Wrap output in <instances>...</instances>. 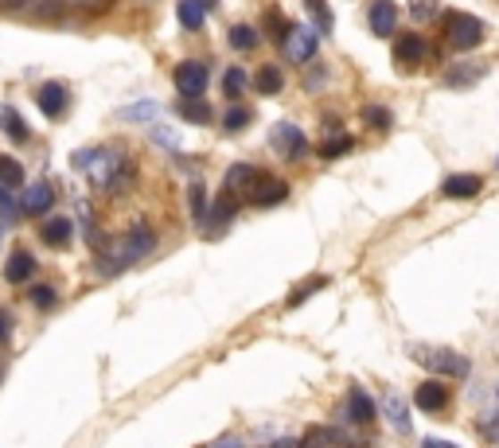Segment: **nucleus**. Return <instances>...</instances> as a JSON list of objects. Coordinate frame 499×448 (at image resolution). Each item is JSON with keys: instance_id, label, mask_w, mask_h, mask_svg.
Returning a JSON list of instances; mask_svg holds the SVG:
<instances>
[{"instance_id": "nucleus-1", "label": "nucleus", "mask_w": 499, "mask_h": 448, "mask_svg": "<svg viewBox=\"0 0 499 448\" xmlns=\"http://www.w3.org/2000/svg\"><path fill=\"white\" fill-rule=\"evenodd\" d=\"M74 168H82L105 191H125L133 179V164L118 148H87V153H74Z\"/></svg>"}, {"instance_id": "nucleus-2", "label": "nucleus", "mask_w": 499, "mask_h": 448, "mask_svg": "<svg viewBox=\"0 0 499 448\" xmlns=\"http://www.w3.org/2000/svg\"><path fill=\"white\" fill-rule=\"evenodd\" d=\"M153 246H156V234L148 230L145 222H137V227H129V230H125L121 238L110 246V258L102 261V273L113 277L118 270H125V265H133V261H141L145 253H153Z\"/></svg>"}, {"instance_id": "nucleus-3", "label": "nucleus", "mask_w": 499, "mask_h": 448, "mask_svg": "<svg viewBox=\"0 0 499 448\" xmlns=\"http://www.w3.org/2000/svg\"><path fill=\"white\" fill-rule=\"evenodd\" d=\"M445 36L456 51H476L484 39V24L472 12H449L445 16Z\"/></svg>"}, {"instance_id": "nucleus-4", "label": "nucleus", "mask_w": 499, "mask_h": 448, "mask_svg": "<svg viewBox=\"0 0 499 448\" xmlns=\"http://www.w3.org/2000/svg\"><path fill=\"white\" fill-rule=\"evenodd\" d=\"M413 355L426 362L429 370H437V375H453V378H464V375H469V359L456 355V351H445V347H418Z\"/></svg>"}, {"instance_id": "nucleus-5", "label": "nucleus", "mask_w": 499, "mask_h": 448, "mask_svg": "<svg viewBox=\"0 0 499 448\" xmlns=\"http://www.w3.org/2000/svg\"><path fill=\"white\" fill-rule=\"evenodd\" d=\"M270 145L278 148V153L285 160H301V156H309V137H304L301 129H296L293 121H278L270 129Z\"/></svg>"}, {"instance_id": "nucleus-6", "label": "nucleus", "mask_w": 499, "mask_h": 448, "mask_svg": "<svg viewBox=\"0 0 499 448\" xmlns=\"http://www.w3.org/2000/svg\"><path fill=\"white\" fill-rule=\"evenodd\" d=\"M172 82H176L179 98H204V90H207V67L199 59H184L172 71Z\"/></svg>"}, {"instance_id": "nucleus-7", "label": "nucleus", "mask_w": 499, "mask_h": 448, "mask_svg": "<svg viewBox=\"0 0 499 448\" xmlns=\"http://www.w3.org/2000/svg\"><path fill=\"white\" fill-rule=\"evenodd\" d=\"M285 55H289L293 62H309L316 55V36L304 24H293L289 31H285Z\"/></svg>"}, {"instance_id": "nucleus-8", "label": "nucleus", "mask_w": 499, "mask_h": 448, "mask_svg": "<svg viewBox=\"0 0 499 448\" xmlns=\"http://www.w3.org/2000/svg\"><path fill=\"white\" fill-rule=\"evenodd\" d=\"M285 195H289V187H285L278 176H258L254 187L246 191V199L254 207H273V203H285Z\"/></svg>"}, {"instance_id": "nucleus-9", "label": "nucleus", "mask_w": 499, "mask_h": 448, "mask_svg": "<svg viewBox=\"0 0 499 448\" xmlns=\"http://www.w3.org/2000/svg\"><path fill=\"white\" fill-rule=\"evenodd\" d=\"M426 51H429V44H426V36H418V31H406V36H398V44H395V55L406 71L418 67V62L426 59Z\"/></svg>"}, {"instance_id": "nucleus-10", "label": "nucleus", "mask_w": 499, "mask_h": 448, "mask_svg": "<svg viewBox=\"0 0 499 448\" xmlns=\"http://www.w3.org/2000/svg\"><path fill=\"white\" fill-rule=\"evenodd\" d=\"M36 102H39V110H44L47 117H59V113H67V105H71V94L62 82H44L36 94Z\"/></svg>"}, {"instance_id": "nucleus-11", "label": "nucleus", "mask_w": 499, "mask_h": 448, "mask_svg": "<svg viewBox=\"0 0 499 448\" xmlns=\"http://www.w3.org/2000/svg\"><path fill=\"white\" fill-rule=\"evenodd\" d=\"M445 402H449V390H445V382H421L418 394H413V405H418L421 413H441Z\"/></svg>"}, {"instance_id": "nucleus-12", "label": "nucleus", "mask_w": 499, "mask_h": 448, "mask_svg": "<svg viewBox=\"0 0 499 448\" xmlns=\"http://www.w3.org/2000/svg\"><path fill=\"white\" fill-rule=\"evenodd\" d=\"M367 20H370V31L387 39L390 31H395V24H398V8L390 4V0H375V4H370V12H367Z\"/></svg>"}, {"instance_id": "nucleus-13", "label": "nucleus", "mask_w": 499, "mask_h": 448, "mask_svg": "<svg viewBox=\"0 0 499 448\" xmlns=\"http://www.w3.org/2000/svg\"><path fill=\"white\" fill-rule=\"evenodd\" d=\"M51 203H55V187L44 179V184H36V187L24 191V215H47Z\"/></svg>"}, {"instance_id": "nucleus-14", "label": "nucleus", "mask_w": 499, "mask_h": 448, "mask_svg": "<svg viewBox=\"0 0 499 448\" xmlns=\"http://www.w3.org/2000/svg\"><path fill=\"white\" fill-rule=\"evenodd\" d=\"M441 191L449 199H472L476 191H480V176H469V172H456V176H449L441 184Z\"/></svg>"}, {"instance_id": "nucleus-15", "label": "nucleus", "mask_w": 499, "mask_h": 448, "mask_svg": "<svg viewBox=\"0 0 499 448\" xmlns=\"http://www.w3.org/2000/svg\"><path fill=\"white\" fill-rule=\"evenodd\" d=\"M31 273H36V258H31L28 250H16L12 258L4 261V277H8V281H12V285H24Z\"/></svg>"}, {"instance_id": "nucleus-16", "label": "nucleus", "mask_w": 499, "mask_h": 448, "mask_svg": "<svg viewBox=\"0 0 499 448\" xmlns=\"http://www.w3.org/2000/svg\"><path fill=\"white\" fill-rule=\"evenodd\" d=\"M0 133H4L8 141H28L31 137L24 117H20V110H12V105H0Z\"/></svg>"}, {"instance_id": "nucleus-17", "label": "nucleus", "mask_w": 499, "mask_h": 448, "mask_svg": "<svg viewBox=\"0 0 499 448\" xmlns=\"http://www.w3.org/2000/svg\"><path fill=\"white\" fill-rule=\"evenodd\" d=\"M347 418L359 421V425L375 421V402H370L367 390H352V394H347Z\"/></svg>"}, {"instance_id": "nucleus-18", "label": "nucleus", "mask_w": 499, "mask_h": 448, "mask_svg": "<svg viewBox=\"0 0 499 448\" xmlns=\"http://www.w3.org/2000/svg\"><path fill=\"white\" fill-rule=\"evenodd\" d=\"M258 176H262V172H258L254 164H235V168H227V191H235V195H246Z\"/></svg>"}, {"instance_id": "nucleus-19", "label": "nucleus", "mask_w": 499, "mask_h": 448, "mask_svg": "<svg viewBox=\"0 0 499 448\" xmlns=\"http://www.w3.org/2000/svg\"><path fill=\"white\" fill-rule=\"evenodd\" d=\"M281 87H285V79H281L278 67H262L258 74H254V90L265 94V98H278Z\"/></svg>"}, {"instance_id": "nucleus-20", "label": "nucleus", "mask_w": 499, "mask_h": 448, "mask_svg": "<svg viewBox=\"0 0 499 448\" xmlns=\"http://www.w3.org/2000/svg\"><path fill=\"white\" fill-rule=\"evenodd\" d=\"M176 16H179V24H184L187 31H199V28H204L207 8L199 4V0H179V4H176Z\"/></svg>"}, {"instance_id": "nucleus-21", "label": "nucleus", "mask_w": 499, "mask_h": 448, "mask_svg": "<svg viewBox=\"0 0 499 448\" xmlns=\"http://www.w3.org/2000/svg\"><path fill=\"white\" fill-rule=\"evenodd\" d=\"M179 117L191 125H207L211 121V105L207 98H179Z\"/></svg>"}, {"instance_id": "nucleus-22", "label": "nucleus", "mask_w": 499, "mask_h": 448, "mask_svg": "<svg viewBox=\"0 0 499 448\" xmlns=\"http://www.w3.org/2000/svg\"><path fill=\"white\" fill-rule=\"evenodd\" d=\"M382 413H387V421H395L398 433H410V413H406V402H402L398 394H387V402H382Z\"/></svg>"}, {"instance_id": "nucleus-23", "label": "nucleus", "mask_w": 499, "mask_h": 448, "mask_svg": "<svg viewBox=\"0 0 499 448\" xmlns=\"http://www.w3.org/2000/svg\"><path fill=\"white\" fill-rule=\"evenodd\" d=\"M0 187H24V164L12 156H0Z\"/></svg>"}, {"instance_id": "nucleus-24", "label": "nucleus", "mask_w": 499, "mask_h": 448, "mask_svg": "<svg viewBox=\"0 0 499 448\" xmlns=\"http://www.w3.org/2000/svg\"><path fill=\"white\" fill-rule=\"evenodd\" d=\"M211 211H215V215H207V219H204V227H222V222H227V219L238 211V199H235V191H227V195H222V199H219Z\"/></svg>"}, {"instance_id": "nucleus-25", "label": "nucleus", "mask_w": 499, "mask_h": 448, "mask_svg": "<svg viewBox=\"0 0 499 448\" xmlns=\"http://www.w3.org/2000/svg\"><path fill=\"white\" fill-rule=\"evenodd\" d=\"M484 74V67H453L449 74H445V87H453V90H469L476 79Z\"/></svg>"}, {"instance_id": "nucleus-26", "label": "nucleus", "mask_w": 499, "mask_h": 448, "mask_svg": "<svg viewBox=\"0 0 499 448\" xmlns=\"http://www.w3.org/2000/svg\"><path fill=\"white\" fill-rule=\"evenodd\" d=\"M301 448H347V444H344V436H339L336 429H312L301 441Z\"/></svg>"}, {"instance_id": "nucleus-27", "label": "nucleus", "mask_w": 499, "mask_h": 448, "mask_svg": "<svg viewBox=\"0 0 499 448\" xmlns=\"http://www.w3.org/2000/svg\"><path fill=\"white\" fill-rule=\"evenodd\" d=\"M67 238H71V222L59 219V215H51L44 222V242H51V246H67Z\"/></svg>"}, {"instance_id": "nucleus-28", "label": "nucleus", "mask_w": 499, "mask_h": 448, "mask_svg": "<svg viewBox=\"0 0 499 448\" xmlns=\"http://www.w3.org/2000/svg\"><path fill=\"white\" fill-rule=\"evenodd\" d=\"M352 137L347 133H332V137H324V145H320V156L324 160H336V156H344V153H352Z\"/></svg>"}, {"instance_id": "nucleus-29", "label": "nucleus", "mask_w": 499, "mask_h": 448, "mask_svg": "<svg viewBox=\"0 0 499 448\" xmlns=\"http://www.w3.org/2000/svg\"><path fill=\"white\" fill-rule=\"evenodd\" d=\"M250 121H254V113L246 110V105H230L227 117H222V129H227V133H242Z\"/></svg>"}, {"instance_id": "nucleus-30", "label": "nucleus", "mask_w": 499, "mask_h": 448, "mask_svg": "<svg viewBox=\"0 0 499 448\" xmlns=\"http://www.w3.org/2000/svg\"><path fill=\"white\" fill-rule=\"evenodd\" d=\"M187 203H191V219L204 227V219H207V191H204V184H191L187 187Z\"/></svg>"}, {"instance_id": "nucleus-31", "label": "nucleus", "mask_w": 499, "mask_h": 448, "mask_svg": "<svg viewBox=\"0 0 499 448\" xmlns=\"http://www.w3.org/2000/svg\"><path fill=\"white\" fill-rule=\"evenodd\" d=\"M156 113H161V105H156V102H141V105H125L118 117H121V121H153Z\"/></svg>"}, {"instance_id": "nucleus-32", "label": "nucleus", "mask_w": 499, "mask_h": 448, "mask_svg": "<svg viewBox=\"0 0 499 448\" xmlns=\"http://www.w3.org/2000/svg\"><path fill=\"white\" fill-rule=\"evenodd\" d=\"M230 47H238V51H254V47H258V31L246 28V24H235V28H230Z\"/></svg>"}, {"instance_id": "nucleus-33", "label": "nucleus", "mask_w": 499, "mask_h": 448, "mask_svg": "<svg viewBox=\"0 0 499 448\" xmlns=\"http://www.w3.org/2000/svg\"><path fill=\"white\" fill-rule=\"evenodd\" d=\"M363 117H367V125H370V129H378V133H387L390 125H395V113H390V110H382V105H367Z\"/></svg>"}, {"instance_id": "nucleus-34", "label": "nucleus", "mask_w": 499, "mask_h": 448, "mask_svg": "<svg viewBox=\"0 0 499 448\" xmlns=\"http://www.w3.org/2000/svg\"><path fill=\"white\" fill-rule=\"evenodd\" d=\"M222 90H227V98H238V94L246 90V71H242V67H230L227 74H222Z\"/></svg>"}, {"instance_id": "nucleus-35", "label": "nucleus", "mask_w": 499, "mask_h": 448, "mask_svg": "<svg viewBox=\"0 0 499 448\" xmlns=\"http://www.w3.org/2000/svg\"><path fill=\"white\" fill-rule=\"evenodd\" d=\"M304 4H309V12L316 16V28H320V31H332V8H328L324 0H304Z\"/></svg>"}, {"instance_id": "nucleus-36", "label": "nucleus", "mask_w": 499, "mask_h": 448, "mask_svg": "<svg viewBox=\"0 0 499 448\" xmlns=\"http://www.w3.org/2000/svg\"><path fill=\"white\" fill-rule=\"evenodd\" d=\"M324 285H328V281H324V277H316V281H309V285H304V289H296V293L289 296V308H296V304H304V301H309V296H312V293H320V289H324Z\"/></svg>"}, {"instance_id": "nucleus-37", "label": "nucleus", "mask_w": 499, "mask_h": 448, "mask_svg": "<svg viewBox=\"0 0 499 448\" xmlns=\"http://www.w3.org/2000/svg\"><path fill=\"white\" fill-rule=\"evenodd\" d=\"M28 296H31V304H36V308H51V304H55V289H51V285H36Z\"/></svg>"}, {"instance_id": "nucleus-38", "label": "nucleus", "mask_w": 499, "mask_h": 448, "mask_svg": "<svg viewBox=\"0 0 499 448\" xmlns=\"http://www.w3.org/2000/svg\"><path fill=\"white\" fill-rule=\"evenodd\" d=\"M410 12H413V20L437 16V0H410Z\"/></svg>"}, {"instance_id": "nucleus-39", "label": "nucleus", "mask_w": 499, "mask_h": 448, "mask_svg": "<svg viewBox=\"0 0 499 448\" xmlns=\"http://www.w3.org/2000/svg\"><path fill=\"white\" fill-rule=\"evenodd\" d=\"M79 8H87V12H105V8L113 4V0H74Z\"/></svg>"}, {"instance_id": "nucleus-40", "label": "nucleus", "mask_w": 499, "mask_h": 448, "mask_svg": "<svg viewBox=\"0 0 499 448\" xmlns=\"http://www.w3.org/2000/svg\"><path fill=\"white\" fill-rule=\"evenodd\" d=\"M207 448H242L238 436H219V441H211Z\"/></svg>"}, {"instance_id": "nucleus-41", "label": "nucleus", "mask_w": 499, "mask_h": 448, "mask_svg": "<svg viewBox=\"0 0 499 448\" xmlns=\"http://www.w3.org/2000/svg\"><path fill=\"white\" fill-rule=\"evenodd\" d=\"M156 141L168 145V148H176V145H179V137H176V133H168V129H156Z\"/></svg>"}, {"instance_id": "nucleus-42", "label": "nucleus", "mask_w": 499, "mask_h": 448, "mask_svg": "<svg viewBox=\"0 0 499 448\" xmlns=\"http://www.w3.org/2000/svg\"><path fill=\"white\" fill-rule=\"evenodd\" d=\"M8 215H12V203H8L4 187H0V222H8Z\"/></svg>"}, {"instance_id": "nucleus-43", "label": "nucleus", "mask_w": 499, "mask_h": 448, "mask_svg": "<svg viewBox=\"0 0 499 448\" xmlns=\"http://www.w3.org/2000/svg\"><path fill=\"white\" fill-rule=\"evenodd\" d=\"M270 448H301V441H296V436H278Z\"/></svg>"}, {"instance_id": "nucleus-44", "label": "nucleus", "mask_w": 499, "mask_h": 448, "mask_svg": "<svg viewBox=\"0 0 499 448\" xmlns=\"http://www.w3.org/2000/svg\"><path fill=\"white\" fill-rule=\"evenodd\" d=\"M421 448H456V444H449V441H437V436H426V441H421Z\"/></svg>"}, {"instance_id": "nucleus-45", "label": "nucleus", "mask_w": 499, "mask_h": 448, "mask_svg": "<svg viewBox=\"0 0 499 448\" xmlns=\"http://www.w3.org/2000/svg\"><path fill=\"white\" fill-rule=\"evenodd\" d=\"M8 328H12V319H8L4 312H0V344H4V339H8Z\"/></svg>"}, {"instance_id": "nucleus-46", "label": "nucleus", "mask_w": 499, "mask_h": 448, "mask_svg": "<svg viewBox=\"0 0 499 448\" xmlns=\"http://www.w3.org/2000/svg\"><path fill=\"white\" fill-rule=\"evenodd\" d=\"M24 0H0V8H20Z\"/></svg>"}, {"instance_id": "nucleus-47", "label": "nucleus", "mask_w": 499, "mask_h": 448, "mask_svg": "<svg viewBox=\"0 0 499 448\" xmlns=\"http://www.w3.org/2000/svg\"><path fill=\"white\" fill-rule=\"evenodd\" d=\"M199 4H204V8H207V12H211V8H215V4H219V0H199Z\"/></svg>"}, {"instance_id": "nucleus-48", "label": "nucleus", "mask_w": 499, "mask_h": 448, "mask_svg": "<svg viewBox=\"0 0 499 448\" xmlns=\"http://www.w3.org/2000/svg\"><path fill=\"white\" fill-rule=\"evenodd\" d=\"M495 441H499V433H495Z\"/></svg>"}]
</instances>
